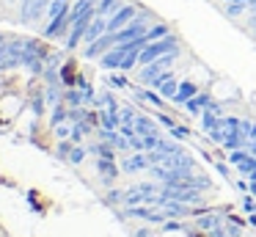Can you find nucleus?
Listing matches in <instances>:
<instances>
[{
	"label": "nucleus",
	"mask_w": 256,
	"mask_h": 237,
	"mask_svg": "<svg viewBox=\"0 0 256 237\" xmlns=\"http://www.w3.org/2000/svg\"><path fill=\"white\" fill-rule=\"evenodd\" d=\"M66 99H69V102H72V105H78V102H80V99H83V97H80L78 91H69V94H66Z\"/></svg>",
	"instance_id": "obj_5"
},
{
	"label": "nucleus",
	"mask_w": 256,
	"mask_h": 237,
	"mask_svg": "<svg viewBox=\"0 0 256 237\" xmlns=\"http://www.w3.org/2000/svg\"><path fill=\"white\" fill-rule=\"evenodd\" d=\"M83 157H86V149H72V152H69V160H72V163H80Z\"/></svg>",
	"instance_id": "obj_3"
},
{
	"label": "nucleus",
	"mask_w": 256,
	"mask_h": 237,
	"mask_svg": "<svg viewBox=\"0 0 256 237\" xmlns=\"http://www.w3.org/2000/svg\"><path fill=\"white\" fill-rule=\"evenodd\" d=\"M100 174L105 176L108 182H110L113 176H116V165L110 163V157H102V160H100Z\"/></svg>",
	"instance_id": "obj_1"
},
{
	"label": "nucleus",
	"mask_w": 256,
	"mask_h": 237,
	"mask_svg": "<svg viewBox=\"0 0 256 237\" xmlns=\"http://www.w3.org/2000/svg\"><path fill=\"white\" fill-rule=\"evenodd\" d=\"M140 168H146V160L140 157V154L138 157H130L127 163H124V171H140Z\"/></svg>",
	"instance_id": "obj_2"
},
{
	"label": "nucleus",
	"mask_w": 256,
	"mask_h": 237,
	"mask_svg": "<svg viewBox=\"0 0 256 237\" xmlns=\"http://www.w3.org/2000/svg\"><path fill=\"white\" fill-rule=\"evenodd\" d=\"M64 116H66V113H64V108H58L56 113H52V124L58 127V124H61V121H64Z\"/></svg>",
	"instance_id": "obj_4"
},
{
	"label": "nucleus",
	"mask_w": 256,
	"mask_h": 237,
	"mask_svg": "<svg viewBox=\"0 0 256 237\" xmlns=\"http://www.w3.org/2000/svg\"><path fill=\"white\" fill-rule=\"evenodd\" d=\"M72 152V146H69V143H61V146H58V154H69Z\"/></svg>",
	"instance_id": "obj_6"
}]
</instances>
